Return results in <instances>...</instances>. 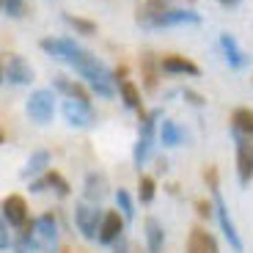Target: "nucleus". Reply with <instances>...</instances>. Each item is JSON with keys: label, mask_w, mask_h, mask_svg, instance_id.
Masks as SVG:
<instances>
[{"label": "nucleus", "mask_w": 253, "mask_h": 253, "mask_svg": "<svg viewBox=\"0 0 253 253\" xmlns=\"http://www.w3.org/2000/svg\"><path fill=\"white\" fill-rule=\"evenodd\" d=\"M217 3H220L223 8H237L242 3V0H217Z\"/></svg>", "instance_id": "f704fd0d"}, {"label": "nucleus", "mask_w": 253, "mask_h": 253, "mask_svg": "<svg viewBox=\"0 0 253 253\" xmlns=\"http://www.w3.org/2000/svg\"><path fill=\"white\" fill-rule=\"evenodd\" d=\"M143 234H146V251L149 253H163L165 248V228L157 217H146L143 223Z\"/></svg>", "instance_id": "f3484780"}, {"label": "nucleus", "mask_w": 253, "mask_h": 253, "mask_svg": "<svg viewBox=\"0 0 253 253\" xmlns=\"http://www.w3.org/2000/svg\"><path fill=\"white\" fill-rule=\"evenodd\" d=\"M231 124H234V132L253 140V110L251 108H237L231 113Z\"/></svg>", "instance_id": "5701e85b"}, {"label": "nucleus", "mask_w": 253, "mask_h": 253, "mask_svg": "<svg viewBox=\"0 0 253 253\" xmlns=\"http://www.w3.org/2000/svg\"><path fill=\"white\" fill-rule=\"evenodd\" d=\"M182 96H184V102H190V105H196V108H204V99H201V94H196V91L184 88V91H182Z\"/></svg>", "instance_id": "7c9ffc66"}, {"label": "nucleus", "mask_w": 253, "mask_h": 253, "mask_svg": "<svg viewBox=\"0 0 253 253\" xmlns=\"http://www.w3.org/2000/svg\"><path fill=\"white\" fill-rule=\"evenodd\" d=\"M176 25H201V14H196L193 8H165L163 14H157L146 22V28H154V31Z\"/></svg>", "instance_id": "39448f33"}, {"label": "nucleus", "mask_w": 253, "mask_h": 253, "mask_svg": "<svg viewBox=\"0 0 253 253\" xmlns=\"http://www.w3.org/2000/svg\"><path fill=\"white\" fill-rule=\"evenodd\" d=\"M196 207H198V215H201V217H209V212H212V209H209L207 201H198Z\"/></svg>", "instance_id": "72a5a7b5"}, {"label": "nucleus", "mask_w": 253, "mask_h": 253, "mask_svg": "<svg viewBox=\"0 0 253 253\" xmlns=\"http://www.w3.org/2000/svg\"><path fill=\"white\" fill-rule=\"evenodd\" d=\"M3 220L8 223V226H25L28 223V204L22 196H17V193H11V196H6V201H3Z\"/></svg>", "instance_id": "ddd939ff"}, {"label": "nucleus", "mask_w": 253, "mask_h": 253, "mask_svg": "<svg viewBox=\"0 0 253 253\" xmlns=\"http://www.w3.org/2000/svg\"><path fill=\"white\" fill-rule=\"evenodd\" d=\"M50 165V152L47 149H36V152L31 154V157L25 160V168H22V176H36V173H42Z\"/></svg>", "instance_id": "b1692460"}, {"label": "nucleus", "mask_w": 253, "mask_h": 253, "mask_svg": "<svg viewBox=\"0 0 253 253\" xmlns=\"http://www.w3.org/2000/svg\"><path fill=\"white\" fill-rule=\"evenodd\" d=\"M220 47H223V55H226V63L231 66V69H245V66H248L251 55L242 52L240 42H237L231 33H220Z\"/></svg>", "instance_id": "4468645a"}, {"label": "nucleus", "mask_w": 253, "mask_h": 253, "mask_svg": "<svg viewBox=\"0 0 253 253\" xmlns=\"http://www.w3.org/2000/svg\"><path fill=\"white\" fill-rule=\"evenodd\" d=\"M63 22H66L69 28H75L77 33H83V36H94V33H96V22H91V19H85V17L63 14Z\"/></svg>", "instance_id": "a878e982"}, {"label": "nucleus", "mask_w": 253, "mask_h": 253, "mask_svg": "<svg viewBox=\"0 0 253 253\" xmlns=\"http://www.w3.org/2000/svg\"><path fill=\"white\" fill-rule=\"evenodd\" d=\"M160 66H163V72H168V75H190V77L201 75V69L184 55H165V58H160Z\"/></svg>", "instance_id": "2eb2a0df"}, {"label": "nucleus", "mask_w": 253, "mask_h": 253, "mask_svg": "<svg viewBox=\"0 0 253 253\" xmlns=\"http://www.w3.org/2000/svg\"><path fill=\"white\" fill-rule=\"evenodd\" d=\"M187 253H220V251H217V240L207 228H193L187 237Z\"/></svg>", "instance_id": "dca6fc26"}, {"label": "nucleus", "mask_w": 253, "mask_h": 253, "mask_svg": "<svg viewBox=\"0 0 253 253\" xmlns=\"http://www.w3.org/2000/svg\"><path fill=\"white\" fill-rule=\"evenodd\" d=\"M3 77L11 85H31L33 83V66L22 55H11L3 66Z\"/></svg>", "instance_id": "9b49d317"}, {"label": "nucleus", "mask_w": 253, "mask_h": 253, "mask_svg": "<svg viewBox=\"0 0 253 253\" xmlns=\"http://www.w3.org/2000/svg\"><path fill=\"white\" fill-rule=\"evenodd\" d=\"M72 69H75L80 77H85V83L91 85V91H94L96 96H105V99H110V96L116 94V75H113V72H110L96 55H91V52L83 50L80 55L75 58Z\"/></svg>", "instance_id": "f257e3e1"}, {"label": "nucleus", "mask_w": 253, "mask_h": 253, "mask_svg": "<svg viewBox=\"0 0 253 253\" xmlns=\"http://www.w3.org/2000/svg\"><path fill=\"white\" fill-rule=\"evenodd\" d=\"M3 14L6 17H22L25 14V0H3Z\"/></svg>", "instance_id": "c756f323"}, {"label": "nucleus", "mask_w": 253, "mask_h": 253, "mask_svg": "<svg viewBox=\"0 0 253 253\" xmlns=\"http://www.w3.org/2000/svg\"><path fill=\"white\" fill-rule=\"evenodd\" d=\"M113 75H116V80H119V83H124V80H126V66H119Z\"/></svg>", "instance_id": "c9c22d12"}, {"label": "nucleus", "mask_w": 253, "mask_h": 253, "mask_svg": "<svg viewBox=\"0 0 253 253\" xmlns=\"http://www.w3.org/2000/svg\"><path fill=\"white\" fill-rule=\"evenodd\" d=\"M116 207L121 209V215H124L126 220H132L135 217V204H132V198H129L126 190H119V193H116Z\"/></svg>", "instance_id": "bb28decb"}, {"label": "nucleus", "mask_w": 253, "mask_h": 253, "mask_svg": "<svg viewBox=\"0 0 253 253\" xmlns=\"http://www.w3.org/2000/svg\"><path fill=\"white\" fill-rule=\"evenodd\" d=\"M52 88L61 91L66 99H80V102H91V94L88 88H83L80 83L69 80V77H63V75H55L52 77Z\"/></svg>", "instance_id": "6ab92c4d"}, {"label": "nucleus", "mask_w": 253, "mask_h": 253, "mask_svg": "<svg viewBox=\"0 0 253 253\" xmlns=\"http://www.w3.org/2000/svg\"><path fill=\"white\" fill-rule=\"evenodd\" d=\"M102 220H105V212L99 209V204H77L75 207V223L85 240H99Z\"/></svg>", "instance_id": "20e7f679"}, {"label": "nucleus", "mask_w": 253, "mask_h": 253, "mask_svg": "<svg viewBox=\"0 0 253 253\" xmlns=\"http://www.w3.org/2000/svg\"><path fill=\"white\" fill-rule=\"evenodd\" d=\"M119 91H121V99H124V105L129 110H140V91H138V85H135L132 80H124L119 85Z\"/></svg>", "instance_id": "393cba45"}, {"label": "nucleus", "mask_w": 253, "mask_h": 253, "mask_svg": "<svg viewBox=\"0 0 253 253\" xmlns=\"http://www.w3.org/2000/svg\"><path fill=\"white\" fill-rule=\"evenodd\" d=\"M63 119L66 124L75 126V129H88L96 124V113L91 108V102H80V99H66L63 102Z\"/></svg>", "instance_id": "0eeeda50"}, {"label": "nucleus", "mask_w": 253, "mask_h": 253, "mask_svg": "<svg viewBox=\"0 0 253 253\" xmlns=\"http://www.w3.org/2000/svg\"><path fill=\"white\" fill-rule=\"evenodd\" d=\"M184 129L176 124V121L171 119H163V124H160V140H163V146H168V149H173V146H182L184 143Z\"/></svg>", "instance_id": "aec40b11"}, {"label": "nucleus", "mask_w": 253, "mask_h": 253, "mask_svg": "<svg viewBox=\"0 0 253 253\" xmlns=\"http://www.w3.org/2000/svg\"><path fill=\"white\" fill-rule=\"evenodd\" d=\"M83 196L88 198L91 204H99L102 198L108 196V176L99 171H91L85 176V187H83Z\"/></svg>", "instance_id": "a211bd4d"}, {"label": "nucleus", "mask_w": 253, "mask_h": 253, "mask_svg": "<svg viewBox=\"0 0 253 253\" xmlns=\"http://www.w3.org/2000/svg\"><path fill=\"white\" fill-rule=\"evenodd\" d=\"M39 248V240H36V220L25 223V231H19L17 242H14V251L17 253H33Z\"/></svg>", "instance_id": "4be33fe9"}, {"label": "nucleus", "mask_w": 253, "mask_h": 253, "mask_svg": "<svg viewBox=\"0 0 253 253\" xmlns=\"http://www.w3.org/2000/svg\"><path fill=\"white\" fill-rule=\"evenodd\" d=\"M36 240L42 253H58V242H61V234H58V223L50 212L36 217Z\"/></svg>", "instance_id": "1a4fd4ad"}, {"label": "nucleus", "mask_w": 253, "mask_h": 253, "mask_svg": "<svg viewBox=\"0 0 253 253\" xmlns=\"http://www.w3.org/2000/svg\"><path fill=\"white\" fill-rule=\"evenodd\" d=\"M39 47L47 52L50 58H55V61H66L72 66L75 63V58L80 55V44H77L75 39H69V36H61V39H42L39 42Z\"/></svg>", "instance_id": "6e6552de"}, {"label": "nucleus", "mask_w": 253, "mask_h": 253, "mask_svg": "<svg viewBox=\"0 0 253 253\" xmlns=\"http://www.w3.org/2000/svg\"><path fill=\"white\" fill-rule=\"evenodd\" d=\"M138 196H140V204H152L154 201V179L152 176H140Z\"/></svg>", "instance_id": "c85d7f7f"}, {"label": "nucleus", "mask_w": 253, "mask_h": 253, "mask_svg": "<svg viewBox=\"0 0 253 253\" xmlns=\"http://www.w3.org/2000/svg\"><path fill=\"white\" fill-rule=\"evenodd\" d=\"M44 179H47V187H52L58 196H69V182H66L58 171H47Z\"/></svg>", "instance_id": "cd10ccee"}, {"label": "nucleus", "mask_w": 253, "mask_h": 253, "mask_svg": "<svg viewBox=\"0 0 253 253\" xmlns=\"http://www.w3.org/2000/svg\"><path fill=\"white\" fill-rule=\"evenodd\" d=\"M113 253H129V245H126V240H124V237H121V240L113 245Z\"/></svg>", "instance_id": "473e14b6"}, {"label": "nucleus", "mask_w": 253, "mask_h": 253, "mask_svg": "<svg viewBox=\"0 0 253 253\" xmlns=\"http://www.w3.org/2000/svg\"><path fill=\"white\" fill-rule=\"evenodd\" d=\"M163 69L160 66V61L152 55V52H143V58H140V72H143V85L149 91L157 88V72Z\"/></svg>", "instance_id": "412c9836"}, {"label": "nucleus", "mask_w": 253, "mask_h": 253, "mask_svg": "<svg viewBox=\"0 0 253 253\" xmlns=\"http://www.w3.org/2000/svg\"><path fill=\"white\" fill-rule=\"evenodd\" d=\"M25 113L31 116V121L39 126L50 124L52 116H55V94H52L50 88H36L25 102Z\"/></svg>", "instance_id": "7ed1b4c3"}, {"label": "nucleus", "mask_w": 253, "mask_h": 253, "mask_svg": "<svg viewBox=\"0 0 253 253\" xmlns=\"http://www.w3.org/2000/svg\"><path fill=\"white\" fill-rule=\"evenodd\" d=\"M160 116H163V110H152V113H143L140 110V126H138V140H135V149H132V163L138 165H143L146 160H149V154H152V149H154V140H157V121H160Z\"/></svg>", "instance_id": "f03ea898"}, {"label": "nucleus", "mask_w": 253, "mask_h": 253, "mask_svg": "<svg viewBox=\"0 0 253 253\" xmlns=\"http://www.w3.org/2000/svg\"><path fill=\"white\" fill-rule=\"evenodd\" d=\"M8 245H11V240H8V223L3 220V228H0V248L8 251Z\"/></svg>", "instance_id": "2f4dec72"}, {"label": "nucleus", "mask_w": 253, "mask_h": 253, "mask_svg": "<svg viewBox=\"0 0 253 253\" xmlns=\"http://www.w3.org/2000/svg\"><path fill=\"white\" fill-rule=\"evenodd\" d=\"M124 215H119L116 209H110V212H105V220H102V228H99V242L102 245H116V242L121 240V231H124Z\"/></svg>", "instance_id": "f8f14e48"}, {"label": "nucleus", "mask_w": 253, "mask_h": 253, "mask_svg": "<svg viewBox=\"0 0 253 253\" xmlns=\"http://www.w3.org/2000/svg\"><path fill=\"white\" fill-rule=\"evenodd\" d=\"M212 201H215V215H217V220H220V231H223V237L228 240L231 251H234V253H242V248H245V245H242L240 231H237L234 220H231V215H228V204L223 201L220 190H212Z\"/></svg>", "instance_id": "423d86ee"}, {"label": "nucleus", "mask_w": 253, "mask_h": 253, "mask_svg": "<svg viewBox=\"0 0 253 253\" xmlns=\"http://www.w3.org/2000/svg\"><path fill=\"white\" fill-rule=\"evenodd\" d=\"M234 135H237V176H240L242 187H248L253 179V140L240 132Z\"/></svg>", "instance_id": "9d476101"}]
</instances>
